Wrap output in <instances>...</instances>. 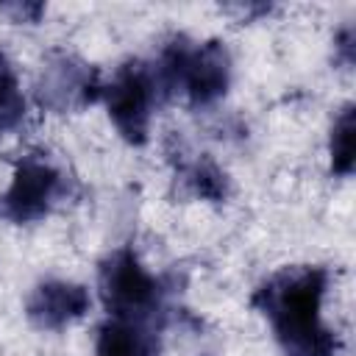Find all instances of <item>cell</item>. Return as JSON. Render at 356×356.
<instances>
[{"label": "cell", "instance_id": "30bf717a", "mask_svg": "<svg viewBox=\"0 0 356 356\" xmlns=\"http://www.w3.org/2000/svg\"><path fill=\"white\" fill-rule=\"evenodd\" d=\"M22 117H25V97L19 92V83L8 58L0 56V134L19 125Z\"/></svg>", "mask_w": 356, "mask_h": 356}, {"label": "cell", "instance_id": "52a82bcc", "mask_svg": "<svg viewBox=\"0 0 356 356\" xmlns=\"http://www.w3.org/2000/svg\"><path fill=\"white\" fill-rule=\"evenodd\" d=\"M89 292L81 284L61 281V278H47L36 284V289L25 300V314L36 328L44 331H58L67 323L83 317L89 312Z\"/></svg>", "mask_w": 356, "mask_h": 356}, {"label": "cell", "instance_id": "3957f363", "mask_svg": "<svg viewBox=\"0 0 356 356\" xmlns=\"http://www.w3.org/2000/svg\"><path fill=\"white\" fill-rule=\"evenodd\" d=\"M97 289L108 317L142 320L159 328L164 325V295L170 286L164 278L142 267L134 248L122 245L100 261Z\"/></svg>", "mask_w": 356, "mask_h": 356}, {"label": "cell", "instance_id": "9c48e42d", "mask_svg": "<svg viewBox=\"0 0 356 356\" xmlns=\"http://www.w3.org/2000/svg\"><path fill=\"white\" fill-rule=\"evenodd\" d=\"M331 170L337 175L353 172V106L348 103L331 128Z\"/></svg>", "mask_w": 356, "mask_h": 356}, {"label": "cell", "instance_id": "6da1fadb", "mask_svg": "<svg viewBox=\"0 0 356 356\" xmlns=\"http://www.w3.org/2000/svg\"><path fill=\"white\" fill-rule=\"evenodd\" d=\"M325 289V267H286L253 292V306L270 320L284 356H334L337 337L320 317Z\"/></svg>", "mask_w": 356, "mask_h": 356}, {"label": "cell", "instance_id": "277c9868", "mask_svg": "<svg viewBox=\"0 0 356 356\" xmlns=\"http://www.w3.org/2000/svg\"><path fill=\"white\" fill-rule=\"evenodd\" d=\"M159 95L161 86L153 67L139 58L122 64L114 72L111 83L100 86V100L106 103L114 128L131 145L147 142L150 117H153V106L159 103Z\"/></svg>", "mask_w": 356, "mask_h": 356}, {"label": "cell", "instance_id": "ba28073f", "mask_svg": "<svg viewBox=\"0 0 356 356\" xmlns=\"http://www.w3.org/2000/svg\"><path fill=\"white\" fill-rule=\"evenodd\" d=\"M159 325L125 317H106L97 328L95 356H156L159 353Z\"/></svg>", "mask_w": 356, "mask_h": 356}, {"label": "cell", "instance_id": "7a4b0ae2", "mask_svg": "<svg viewBox=\"0 0 356 356\" xmlns=\"http://www.w3.org/2000/svg\"><path fill=\"white\" fill-rule=\"evenodd\" d=\"M161 92L181 89L192 106H209L225 95L231 81V56L220 39L186 42L178 36L161 50L153 67Z\"/></svg>", "mask_w": 356, "mask_h": 356}, {"label": "cell", "instance_id": "8fae6325", "mask_svg": "<svg viewBox=\"0 0 356 356\" xmlns=\"http://www.w3.org/2000/svg\"><path fill=\"white\" fill-rule=\"evenodd\" d=\"M184 181L189 184L192 195L206 200H222L225 197V175L211 159H200L184 170Z\"/></svg>", "mask_w": 356, "mask_h": 356}, {"label": "cell", "instance_id": "8992f818", "mask_svg": "<svg viewBox=\"0 0 356 356\" xmlns=\"http://www.w3.org/2000/svg\"><path fill=\"white\" fill-rule=\"evenodd\" d=\"M100 86L103 83L92 64H83L72 56H58V61L44 67L36 83V100L39 106L67 111L100 100Z\"/></svg>", "mask_w": 356, "mask_h": 356}, {"label": "cell", "instance_id": "5b68a950", "mask_svg": "<svg viewBox=\"0 0 356 356\" xmlns=\"http://www.w3.org/2000/svg\"><path fill=\"white\" fill-rule=\"evenodd\" d=\"M61 195V172L39 156H22L14 167L11 186L0 197V217L11 222L42 220Z\"/></svg>", "mask_w": 356, "mask_h": 356}]
</instances>
